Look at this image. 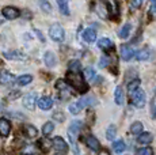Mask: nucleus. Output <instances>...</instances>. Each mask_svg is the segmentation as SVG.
<instances>
[{
    "instance_id": "27",
    "label": "nucleus",
    "mask_w": 156,
    "mask_h": 155,
    "mask_svg": "<svg viewBox=\"0 0 156 155\" xmlns=\"http://www.w3.org/2000/svg\"><path fill=\"white\" fill-rule=\"evenodd\" d=\"M117 136V127L115 125H109L106 129V139L107 140H114Z\"/></svg>"
},
{
    "instance_id": "38",
    "label": "nucleus",
    "mask_w": 156,
    "mask_h": 155,
    "mask_svg": "<svg viewBox=\"0 0 156 155\" xmlns=\"http://www.w3.org/2000/svg\"><path fill=\"white\" fill-rule=\"evenodd\" d=\"M84 76H86L87 80L94 79V78H95V70H94V68H91V67H87L84 70Z\"/></svg>"
},
{
    "instance_id": "46",
    "label": "nucleus",
    "mask_w": 156,
    "mask_h": 155,
    "mask_svg": "<svg viewBox=\"0 0 156 155\" xmlns=\"http://www.w3.org/2000/svg\"><path fill=\"white\" fill-rule=\"evenodd\" d=\"M55 155H64L62 153H57V154H55Z\"/></svg>"
},
{
    "instance_id": "13",
    "label": "nucleus",
    "mask_w": 156,
    "mask_h": 155,
    "mask_svg": "<svg viewBox=\"0 0 156 155\" xmlns=\"http://www.w3.org/2000/svg\"><path fill=\"white\" fill-rule=\"evenodd\" d=\"M119 55H121L122 60H132V59L134 57V50L132 49L130 46H126V45H122L119 48Z\"/></svg>"
},
{
    "instance_id": "22",
    "label": "nucleus",
    "mask_w": 156,
    "mask_h": 155,
    "mask_svg": "<svg viewBox=\"0 0 156 155\" xmlns=\"http://www.w3.org/2000/svg\"><path fill=\"white\" fill-rule=\"evenodd\" d=\"M149 55H151V52H149L148 48H143V49H140L137 53H134V57L140 61H144V60H148Z\"/></svg>"
},
{
    "instance_id": "15",
    "label": "nucleus",
    "mask_w": 156,
    "mask_h": 155,
    "mask_svg": "<svg viewBox=\"0 0 156 155\" xmlns=\"http://www.w3.org/2000/svg\"><path fill=\"white\" fill-rule=\"evenodd\" d=\"M22 131H23V133H25V136H26V138L34 139V138H37V136H38V129L34 127V125H31V124L23 125Z\"/></svg>"
},
{
    "instance_id": "11",
    "label": "nucleus",
    "mask_w": 156,
    "mask_h": 155,
    "mask_svg": "<svg viewBox=\"0 0 156 155\" xmlns=\"http://www.w3.org/2000/svg\"><path fill=\"white\" fill-rule=\"evenodd\" d=\"M98 46L101 48L102 50H105L106 53H109V52H113L114 50V48H115V45H114V42L110 38H101L99 41H98Z\"/></svg>"
},
{
    "instance_id": "34",
    "label": "nucleus",
    "mask_w": 156,
    "mask_h": 155,
    "mask_svg": "<svg viewBox=\"0 0 156 155\" xmlns=\"http://www.w3.org/2000/svg\"><path fill=\"white\" fill-rule=\"evenodd\" d=\"M130 30H132V25L130 23H126V25L121 29V31H119V37L121 38H128L129 34H130Z\"/></svg>"
},
{
    "instance_id": "39",
    "label": "nucleus",
    "mask_w": 156,
    "mask_h": 155,
    "mask_svg": "<svg viewBox=\"0 0 156 155\" xmlns=\"http://www.w3.org/2000/svg\"><path fill=\"white\" fill-rule=\"evenodd\" d=\"M68 109H69V112L72 113V114H79L80 110H82V109H80V106H79V103H77V102L71 103L69 108H68Z\"/></svg>"
},
{
    "instance_id": "2",
    "label": "nucleus",
    "mask_w": 156,
    "mask_h": 155,
    "mask_svg": "<svg viewBox=\"0 0 156 155\" xmlns=\"http://www.w3.org/2000/svg\"><path fill=\"white\" fill-rule=\"evenodd\" d=\"M82 128H83V123H82V121H79V120L72 121L71 125H69V128H68V136H69V140H71L72 146L75 147V150H76V153H77L76 140H77V136H79L80 131H82Z\"/></svg>"
},
{
    "instance_id": "21",
    "label": "nucleus",
    "mask_w": 156,
    "mask_h": 155,
    "mask_svg": "<svg viewBox=\"0 0 156 155\" xmlns=\"http://www.w3.org/2000/svg\"><path fill=\"white\" fill-rule=\"evenodd\" d=\"M137 136H139V138H137V142H139L140 144H149V143L154 140V138H152V135L149 132H141Z\"/></svg>"
},
{
    "instance_id": "10",
    "label": "nucleus",
    "mask_w": 156,
    "mask_h": 155,
    "mask_svg": "<svg viewBox=\"0 0 156 155\" xmlns=\"http://www.w3.org/2000/svg\"><path fill=\"white\" fill-rule=\"evenodd\" d=\"M15 78L10 71H2L0 72V85L2 86H11L15 83Z\"/></svg>"
},
{
    "instance_id": "9",
    "label": "nucleus",
    "mask_w": 156,
    "mask_h": 155,
    "mask_svg": "<svg viewBox=\"0 0 156 155\" xmlns=\"http://www.w3.org/2000/svg\"><path fill=\"white\" fill-rule=\"evenodd\" d=\"M3 57L7 60H26V55L20 50H7L3 52Z\"/></svg>"
},
{
    "instance_id": "42",
    "label": "nucleus",
    "mask_w": 156,
    "mask_h": 155,
    "mask_svg": "<svg viewBox=\"0 0 156 155\" xmlns=\"http://www.w3.org/2000/svg\"><path fill=\"white\" fill-rule=\"evenodd\" d=\"M53 118H55V120H57L58 123H62V121L65 120L64 114H62V113H60V112H56L55 114H53Z\"/></svg>"
},
{
    "instance_id": "20",
    "label": "nucleus",
    "mask_w": 156,
    "mask_h": 155,
    "mask_svg": "<svg viewBox=\"0 0 156 155\" xmlns=\"http://www.w3.org/2000/svg\"><path fill=\"white\" fill-rule=\"evenodd\" d=\"M124 99H125V95H124V91H122V87L118 86V87H115V91H114V101H115L117 105H122Z\"/></svg>"
},
{
    "instance_id": "44",
    "label": "nucleus",
    "mask_w": 156,
    "mask_h": 155,
    "mask_svg": "<svg viewBox=\"0 0 156 155\" xmlns=\"http://www.w3.org/2000/svg\"><path fill=\"white\" fill-rule=\"evenodd\" d=\"M34 31H35V34H37V35H38V37H40V40H41V41H42V42H45V38H44L42 33H41V31H38V30H34Z\"/></svg>"
},
{
    "instance_id": "26",
    "label": "nucleus",
    "mask_w": 156,
    "mask_h": 155,
    "mask_svg": "<svg viewBox=\"0 0 156 155\" xmlns=\"http://www.w3.org/2000/svg\"><path fill=\"white\" fill-rule=\"evenodd\" d=\"M58 3V8L60 13L64 15H69V7H68V0H57Z\"/></svg>"
},
{
    "instance_id": "16",
    "label": "nucleus",
    "mask_w": 156,
    "mask_h": 155,
    "mask_svg": "<svg viewBox=\"0 0 156 155\" xmlns=\"http://www.w3.org/2000/svg\"><path fill=\"white\" fill-rule=\"evenodd\" d=\"M37 105L42 110H49L53 106V99L50 97H42L40 99H37Z\"/></svg>"
},
{
    "instance_id": "32",
    "label": "nucleus",
    "mask_w": 156,
    "mask_h": 155,
    "mask_svg": "<svg viewBox=\"0 0 156 155\" xmlns=\"http://www.w3.org/2000/svg\"><path fill=\"white\" fill-rule=\"evenodd\" d=\"M38 4H40L41 10H42L44 13H46V14L52 13V5H50V3L48 2V0H40V2H38Z\"/></svg>"
},
{
    "instance_id": "6",
    "label": "nucleus",
    "mask_w": 156,
    "mask_h": 155,
    "mask_svg": "<svg viewBox=\"0 0 156 155\" xmlns=\"http://www.w3.org/2000/svg\"><path fill=\"white\" fill-rule=\"evenodd\" d=\"M52 147L56 148L57 153L65 154V153L68 151V144H67V142H65V140L62 139L61 136H56V138L52 140Z\"/></svg>"
},
{
    "instance_id": "49",
    "label": "nucleus",
    "mask_w": 156,
    "mask_h": 155,
    "mask_svg": "<svg viewBox=\"0 0 156 155\" xmlns=\"http://www.w3.org/2000/svg\"><path fill=\"white\" fill-rule=\"evenodd\" d=\"M22 155H26V154H22Z\"/></svg>"
},
{
    "instance_id": "41",
    "label": "nucleus",
    "mask_w": 156,
    "mask_h": 155,
    "mask_svg": "<svg viewBox=\"0 0 156 155\" xmlns=\"http://www.w3.org/2000/svg\"><path fill=\"white\" fill-rule=\"evenodd\" d=\"M20 91L19 90H14V91H11L10 94H8V99H16V98H19L20 97Z\"/></svg>"
},
{
    "instance_id": "19",
    "label": "nucleus",
    "mask_w": 156,
    "mask_h": 155,
    "mask_svg": "<svg viewBox=\"0 0 156 155\" xmlns=\"http://www.w3.org/2000/svg\"><path fill=\"white\" fill-rule=\"evenodd\" d=\"M77 103H79L80 109H84V108H87V106L95 105V103H97V99L92 98V97H84V98H82L80 101H77Z\"/></svg>"
},
{
    "instance_id": "25",
    "label": "nucleus",
    "mask_w": 156,
    "mask_h": 155,
    "mask_svg": "<svg viewBox=\"0 0 156 155\" xmlns=\"http://www.w3.org/2000/svg\"><path fill=\"white\" fill-rule=\"evenodd\" d=\"M38 153H40V150L33 144L25 146V147L22 148V154H26V155H38Z\"/></svg>"
},
{
    "instance_id": "31",
    "label": "nucleus",
    "mask_w": 156,
    "mask_h": 155,
    "mask_svg": "<svg viewBox=\"0 0 156 155\" xmlns=\"http://www.w3.org/2000/svg\"><path fill=\"white\" fill-rule=\"evenodd\" d=\"M113 61H114L113 57H110V56L105 55V56H102L101 60H99V67H101V68H106V67H109L110 63H113Z\"/></svg>"
},
{
    "instance_id": "3",
    "label": "nucleus",
    "mask_w": 156,
    "mask_h": 155,
    "mask_svg": "<svg viewBox=\"0 0 156 155\" xmlns=\"http://www.w3.org/2000/svg\"><path fill=\"white\" fill-rule=\"evenodd\" d=\"M130 102L133 106L136 108H144L145 106V94L141 88H137V90L132 91L130 93Z\"/></svg>"
},
{
    "instance_id": "37",
    "label": "nucleus",
    "mask_w": 156,
    "mask_h": 155,
    "mask_svg": "<svg viewBox=\"0 0 156 155\" xmlns=\"http://www.w3.org/2000/svg\"><path fill=\"white\" fill-rule=\"evenodd\" d=\"M134 155H154V150L151 147H143V148H139Z\"/></svg>"
},
{
    "instance_id": "45",
    "label": "nucleus",
    "mask_w": 156,
    "mask_h": 155,
    "mask_svg": "<svg viewBox=\"0 0 156 155\" xmlns=\"http://www.w3.org/2000/svg\"><path fill=\"white\" fill-rule=\"evenodd\" d=\"M98 155H110V153L106 150V148H105V150H99V154H98Z\"/></svg>"
},
{
    "instance_id": "24",
    "label": "nucleus",
    "mask_w": 156,
    "mask_h": 155,
    "mask_svg": "<svg viewBox=\"0 0 156 155\" xmlns=\"http://www.w3.org/2000/svg\"><path fill=\"white\" fill-rule=\"evenodd\" d=\"M31 82H33V76L31 75H22V76H19V78L15 79V83L19 85V86H27Z\"/></svg>"
},
{
    "instance_id": "35",
    "label": "nucleus",
    "mask_w": 156,
    "mask_h": 155,
    "mask_svg": "<svg viewBox=\"0 0 156 155\" xmlns=\"http://www.w3.org/2000/svg\"><path fill=\"white\" fill-rule=\"evenodd\" d=\"M139 87H140V79H133V80H130V82L128 83V91L129 93L137 90Z\"/></svg>"
},
{
    "instance_id": "43",
    "label": "nucleus",
    "mask_w": 156,
    "mask_h": 155,
    "mask_svg": "<svg viewBox=\"0 0 156 155\" xmlns=\"http://www.w3.org/2000/svg\"><path fill=\"white\" fill-rule=\"evenodd\" d=\"M151 109H152V117L156 118V98H154V99H152Z\"/></svg>"
},
{
    "instance_id": "48",
    "label": "nucleus",
    "mask_w": 156,
    "mask_h": 155,
    "mask_svg": "<svg viewBox=\"0 0 156 155\" xmlns=\"http://www.w3.org/2000/svg\"><path fill=\"white\" fill-rule=\"evenodd\" d=\"M0 108H2V103H0Z\"/></svg>"
},
{
    "instance_id": "5",
    "label": "nucleus",
    "mask_w": 156,
    "mask_h": 155,
    "mask_svg": "<svg viewBox=\"0 0 156 155\" xmlns=\"http://www.w3.org/2000/svg\"><path fill=\"white\" fill-rule=\"evenodd\" d=\"M103 2H105V5H106L109 16L113 18V19H118V16H119L118 2H117V0H103Z\"/></svg>"
},
{
    "instance_id": "8",
    "label": "nucleus",
    "mask_w": 156,
    "mask_h": 155,
    "mask_svg": "<svg viewBox=\"0 0 156 155\" xmlns=\"http://www.w3.org/2000/svg\"><path fill=\"white\" fill-rule=\"evenodd\" d=\"M35 103H37V94L35 93H29L23 97V106L29 110L35 109Z\"/></svg>"
},
{
    "instance_id": "28",
    "label": "nucleus",
    "mask_w": 156,
    "mask_h": 155,
    "mask_svg": "<svg viewBox=\"0 0 156 155\" xmlns=\"http://www.w3.org/2000/svg\"><path fill=\"white\" fill-rule=\"evenodd\" d=\"M141 132H143V124L140 123V121H136V123H133L130 125V133H133V135H140Z\"/></svg>"
},
{
    "instance_id": "40",
    "label": "nucleus",
    "mask_w": 156,
    "mask_h": 155,
    "mask_svg": "<svg viewBox=\"0 0 156 155\" xmlns=\"http://www.w3.org/2000/svg\"><path fill=\"white\" fill-rule=\"evenodd\" d=\"M143 4V0H130V8L132 10H139Z\"/></svg>"
},
{
    "instance_id": "47",
    "label": "nucleus",
    "mask_w": 156,
    "mask_h": 155,
    "mask_svg": "<svg viewBox=\"0 0 156 155\" xmlns=\"http://www.w3.org/2000/svg\"><path fill=\"white\" fill-rule=\"evenodd\" d=\"M152 2H154V3H156V0H152Z\"/></svg>"
},
{
    "instance_id": "36",
    "label": "nucleus",
    "mask_w": 156,
    "mask_h": 155,
    "mask_svg": "<svg viewBox=\"0 0 156 155\" xmlns=\"http://www.w3.org/2000/svg\"><path fill=\"white\" fill-rule=\"evenodd\" d=\"M56 88L57 90H60V91H62V93H65L67 88H68V83L65 82V80H62V79H58L56 82Z\"/></svg>"
},
{
    "instance_id": "14",
    "label": "nucleus",
    "mask_w": 156,
    "mask_h": 155,
    "mask_svg": "<svg viewBox=\"0 0 156 155\" xmlns=\"http://www.w3.org/2000/svg\"><path fill=\"white\" fill-rule=\"evenodd\" d=\"M11 132V123L7 118H0V136L7 138Z\"/></svg>"
},
{
    "instance_id": "7",
    "label": "nucleus",
    "mask_w": 156,
    "mask_h": 155,
    "mask_svg": "<svg viewBox=\"0 0 156 155\" xmlns=\"http://www.w3.org/2000/svg\"><path fill=\"white\" fill-rule=\"evenodd\" d=\"M2 15L8 20H12V19H16L18 16L20 15V11L15 7H11V5H7L2 10Z\"/></svg>"
},
{
    "instance_id": "29",
    "label": "nucleus",
    "mask_w": 156,
    "mask_h": 155,
    "mask_svg": "<svg viewBox=\"0 0 156 155\" xmlns=\"http://www.w3.org/2000/svg\"><path fill=\"white\" fill-rule=\"evenodd\" d=\"M55 131V124L52 123V121H48V123H45L44 124V127H42V133L45 136H49L50 133Z\"/></svg>"
},
{
    "instance_id": "23",
    "label": "nucleus",
    "mask_w": 156,
    "mask_h": 155,
    "mask_svg": "<svg viewBox=\"0 0 156 155\" xmlns=\"http://www.w3.org/2000/svg\"><path fill=\"white\" fill-rule=\"evenodd\" d=\"M50 146H52V142H50L49 139H46V138L40 139V142H38V147H40V151H44V153H48V151L52 148Z\"/></svg>"
},
{
    "instance_id": "12",
    "label": "nucleus",
    "mask_w": 156,
    "mask_h": 155,
    "mask_svg": "<svg viewBox=\"0 0 156 155\" xmlns=\"http://www.w3.org/2000/svg\"><path fill=\"white\" fill-rule=\"evenodd\" d=\"M86 146L90 148V150H92V151H99L101 150V143H99V140H98L95 136H92V135H88L86 138Z\"/></svg>"
},
{
    "instance_id": "30",
    "label": "nucleus",
    "mask_w": 156,
    "mask_h": 155,
    "mask_svg": "<svg viewBox=\"0 0 156 155\" xmlns=\"http://www.w3.org/2000/svg\"><path fill=\"white\" fill-rule=\"evenodd\" d=\"M125 148H126V146H125L124 140H117L113 143V150L115 153H122V151H125Z\"/></svg>"
},
{
    "instance_id": "4",
    "label": "nucleus",
    "mask_w": 156,
    "mask_h": 155,
    "mask_svg": "<svg viewBox=\"0 0 156 155\" xmlns=\"http://www.w3.org/2000/svg\"><path fill=\"white\" fill-rule=\"evenodd\" d=\"M49 37L52 38L53 41H56V42H61V41L64 40V37H65L64 27H62L61 25H58V23L52 25L50 26V29H49Z\"/></svg>"
},
{
    "instance_id": "1",
    "label": "nucleus",
    "mask_w": 156,
    "mask_h": 155,
    "mask_svg": "<svg viewBox=\"0 0 156 155\" xmlns=\"http://www.w3.org/2000/svg\"><path fill=\"white\" fill-rule=\"evenodd\" d=\"M67 83L69 86H72L77 93L84 94L86 91L88 90V86H87V83L84 82V79H83L80 72H71L69 71V72L67 74Z\"/></svg>"
},
{
    "instance_id": "18",
    "label": "nucleus",
    "mask_w": 156,
    "mask_h": 155,
    "mask_svg": "<svg viewBox=\"0 0 156 155\" xmlns=\"http://www.w3.org/2000/svg\"><path fill=\"white\" fill-rule=\"evenodd\" d=\"M83 40L86 41V42H94L95 40H97V31L94 30V29H87L83 33Z\"/></svg>"
},
{
    "instance_id": "33",
    "label": "nucleus",
    "mask_w": 156,
    "mask_h": 155,
    "mask_svg": "<svg viewBox=\"0 0 156 155\" xmlns=\"http://www.w3.org/2000/svg\"><path fill=\"white\" fill-rule=\"evenodd\" d=\"M69 71L71 72H80L82 71V64L79 60H72L69 63Z\"/></svg>"
},
{
    "instance_id": "17",
    "label": "nucleus",
    "mask_w": 156,
    "mask_h": 155,
    "mask_svg": "<svg viewBox=\"0 0 156 155\" xmlns=\"http://www.w3.org/2000/svg\"><path fill=\"white\" fill-rule=\"evenodd\" d=\"M44 61H45V65H46V67L53 68L57 64V57L53 52H46L44 56Z\"/></svg>"
}]
</instances>
